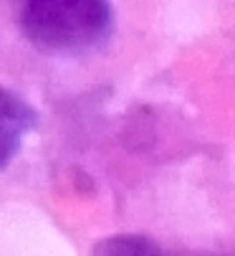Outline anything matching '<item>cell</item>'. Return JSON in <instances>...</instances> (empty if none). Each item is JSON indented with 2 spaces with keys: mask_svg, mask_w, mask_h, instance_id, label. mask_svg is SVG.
<instances>
[{
  "mask_svg": "<svg viewBox=\"0 0 235 256\" xmlns=\"http://www.w3.org/2000/svg\"><path fill=\"white\" fill-rule=\"evenodd\" d=\"M10 6L23 38L53 56L96 51L114 28L111 0H10Z\"/></svg>",
  "mask_w": 235,
  "mask_h": 256,
  "instance_id": "6da1fadb",
  "label": "cell"
},
{
  "mask_svg": "<svg viewBox=\"0 0 235 256\" xmlns=\"http://www.w3.org/2000/svg\"><path fill=\"white\" fill-rule=\"evenodd\" d=\"M0 117H3L0 120V155H3V168H8L23 148L25 137L33 132L38 114L23 96H18L10 89H3Z\"/></svg>",
  "mask_w": 235,
  "mask_h": 256,
  "instance_id": "7a4b0ae2",
  "label": "cell"
},
{
  "mask_svg": "<svg viewBox=\"0 0 235 256\" xmlns=\"http://www.w3.org/2000/svg\"><path fill=\"white\" fill-rule=\"evenodd\" d=\"M91 256H235V254H182L142 234H114L101 238Z\"/></svg>",
  "mask_w": 235,
  "mask_h": 256,
  "instance_id": "3957f363",
  "label": "cell"
}]
</instances>
